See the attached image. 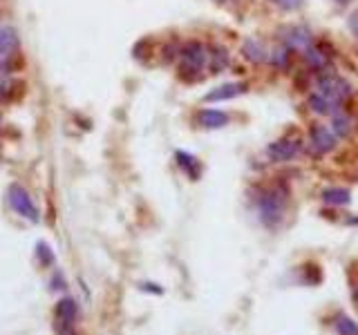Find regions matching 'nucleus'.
<instances>
[{
	"label": "nucleus",
	"mask_w": 358,
	"mask_h": 335,
	"mask_svg": "<svg viewBox=\"0 0 358 335\" xmlns=\"http://www.w3.org/2000/svg\"><path fill=\"white\" fill-rule=\"evenodd\" d=\"M179 63L182 76L186 80H200L202 69L209 67V45L200 41H188L179 47Z\"/></svg>",
	"instance_id": "obj_1"
},
{
	"label": "nucleus",
	"mask_w": 358,
	"mask_h": 335,
	"mask_svg": "<svg viewBox=\"0 0 358 335\" xmlns=\"http://www.w3.org/2000/svg\"><path fill=\"white\" fill-rule=\"evenodd\" d=\"M257 208H260V219H262L268 228L277 226L286 208V188L273 186V188L262 190L257 197Z\"/></svg>",
	"instance_id": "obj_2"
},
{
	"label": "nucleus",
	"mask_w": 358,
	"mask_h": 335,
	"mask_svg": "<svg viewBox=\"0 0 358 335\" xmlns=\"http://www.w3.org/2000/svg\"><path fill=\"white\" fill-rule=\"evenodd\" d=\"M316 89L325 96L334 98V101H338V103H343L345 98H349L354 92L352 85H349V80H345L343 76H338L334 69L316 76Z\"/></svg>",
	"instance_id": "obj_3"
},
{
	"label": "nucleus",
	"mask_w": 358,
	"mask_h": 335,
	"mask_svg": "<svg viewBox=\"0 0 358 335\" xmlns=\"http://www.w3.org/2000/svg\"><path fill=\"white\" fill-rule=\"evenodd\" d=\"M7 197H9V206H12L14 210H16L18 215H21V217H25L27 221H32V224L41 221V213H39V208H36L32 195L27 193V190H25L23 186L14 184L12 188H9Z\"/></svg>",
	"instance_id": "obj_4"
},
{
	"label": "nucleus",
	"mask_w": 358,
	"mask_h": 335,
	"mask_svg": "<svg viewBox=\"0 0 358 335\" xmlns=\"http://www.w3.org/2000/svg\"><path fill=\"white\" fill-rule=\"evenodd\" d=\"M302 152V143L300 139L295 137H284V139H277L273 143H268L266 148V157L275 161V164H284V161H291L295 159Z\"/></svg>",
	"instance_id": "obj_5"
},
{
	"label": "nucleus",
	"mask_w": 358,
	"mask_h": 335,
	"mask_svg": "<svg viewBox=\"0 0 358 335\" xmlns=\"http://www.w3.org/2000/svg\"><path fill=\"white\" fill-rule=\"evenodd\" d=\"M336 139L338 137L329 125L316 123V125H311V130H309V150L313 155H327V152L336 148Z\"/></svg>",
	"instance_id": "obj_6"
},
{
	"label": "nucleus",
	"mask_w": 358,
	"mask_h": 335,
	"mask_svg": "<svg viewBox=\"0 0 358 335\" xmlns=\"http://www.w3.org/2000/svg\"><path fill=\"white\" fill-rule=\"evenodd\" d=\"M280 41H282L284 47L291 50V52H304L313 45L311 32L302 25H291V27L280 30Z\"/></svg>",
	"instance_id": "obj_7"
},
{
	"label": "nucleus",
	"mask_w": 358,
	"mask_h": 335,
	"mask_svg": "<svg viewBox=\"0 0 358 335\" xmlns=\"http://www.w3.org/2000/svg\"><path fill=\"white\" fill-rule=\"evenodd\" d=\"M76 302L72 300V297H63V300L56 304V311H54V318H56V329L59 333L65 335L70 329H72V324H74L76 320Z\"/></svg>",
	"instance_id": "obj_8"
},
{
	"label": "nucleus",
	"mask_w": 358,
	"mask_h": 335,
	"mask_svg": "<svg viewBox=\"0 0 358 335\" xmlns=\"http://www.w3.org/2000/svg\"><path fill=\"white\" fill-rule=\"evenodd\" d=\"M249 92V83H224L220 87H213L209 94L204 96V101L209 103H220V101H229V98H235Z\"/></svg>",
	"instance_id": "obj_9"
},
{
	"label": "nucleus",
	"mask_w": 358,
	"mask_h": 335,
	"mask_svg": "<svg viewBox=\"0 0 358 335\" xmlns=\"http://www.w3.org/2000/svg\"><path fill=\"white\" fill-rule=\"evenodd\" d=\"M307 103H309L311 110L316 114H320V116H334L336 112L343 110V103H338V101H334V98L325 96L322 92H318V89L309 94Z\"/></svg>",
	"instance_id": "obj_10"
},
{
	"label": "nucleus",
	"mask_w": 358,
	"mask_h": 335,
	"mask_svg": "<svg viewBox=\"0 0 358 335\" xmlns=\"http://www.w3.org/2000/svg\"><path fill=\"white\" fill-rule=\"evenodd\" d=\"M304 56V63L316 72V74H325V72H331V61L325 52H322L318 45H311V47H307L302 52Z\"/></svg>",
	"instance_id": "obj_11"
},
{
	"label": "nucleus",
	"mask_w": 358,
	"mask_h": 335,
	"mask_svg": "<svg viewBox=\"0 0 358 335\" xmlns=\"http://www.w3.org/2000/svg\"><path fill=\"white\" fill-rule=\"evenodd\" d=\"M242 54H244L246 61L255 63V65L268 63V50L260 41H255V39H244V43H242Z\"/></svg>",
	"instance_id": "obj_12"
},
{
	"label": "nucleus",
	"mask_w": 358,
	"mask_h": 335,
	"mask_svg": "<svg viewBox=\"0 0 358 335\" xmlns=\"http://www.w3.org/2000/svg\"><path fill=\"white\" fill-rule=\"evenodd\" d=\"M231 65V54L224 45H211L209 47V69L213 74H220Z\"/></svg>",
	"instance_id": "obj_13"
},
{
	"label": "nucleus",
	"mask_w": 358,
	"mask_h": 335,
	"mask_svg": "<svg viewBox=\"0 0 358 335\" xmlns=\"http://www.w3.org/2000/svg\"><path fill=\"white\" fill-rule=\"evenodd\" d=\"M329 128L334 130V134H336L338 139H347L349 134L354 132V119L345 110H340V112H336L334 116H331V125H329Z\"/></svg>",
	"instance_id": "obj_14"
},
{
	"label": "nucleus",
	"mask_w": 358,
	"mask_h": 335,
	"mask_svg": "<svg viewBox=\"0 0 358 335\" xmlns=\"http://www.w3.org/2000/svg\"><path fill=\"white\" fill-rule=\"evenodd\" d=\"M197 119H200L202 128H206V130H220L229 123V114L222 110H211L209 107V110H202Z\"/></svg>",
	"instance_id": "obj_15"
},
{
	"label": "nucleus",
	"mask_w": 358,
	"mask_h": 335,
	"mask_svg": "<svg viewBox=\"0 0 358 335\" xmlns=\"http://www.w3.org/2000/svg\"><path fill=\"white\" fill-rule=\"evenodd\" d=\"M175 159H177V164H179V168H182L184 172L191 179H197L200 177V172H202V164L200 161H197L193 155H188V152H182L179 150L177 155H175Z\"/></svg>",
	"instance_id": "obj_16"
},
{
	"label": "nucleus",
	"mask_w": 358,
	"mask_h": 335,
	"mask_svg": "<svg viewBox=\"0 0 358 335\" xmlns=\"http://www.w3.org/2000/svg\"><path fill=\"white\" fill-rule=\"evenodd\" d=\"M322 202L329 206H347L352 202V195H349V190L345 188H327L325 193H322Z\"/></svg>",
	"instance_id": "obj_17"
},
{
	"label": "nucleus",
	"mask_w": 358,
	"mask_h": 335,
	"mask_svg": "<svg viewBox=\"0 0 358 335\" xmlns=\"http://www.w3.org/2000/svg\"><path fill=\"white\" fill-rule=\"evenodd\" d=\"M268 63H271L273 67L277 69H286L291 63V50H286L284 45H280V47H275L268 52Z\"/></svg>",
	"instance_id": "obj_18"
},
{
	"label": "nucleus",
	"mask_w": 358,
	"mask_h": 335,
	"mask_svg": "<svg viewBox=\"0 0 358 335\" xmlns=\"http://www.w3.org/2000/svg\"><path fill=\"white\" fill-rule=\"evenodd\" d=\"M18 47V39L12 30H0V54L12 56V52Z\"/></svg>",
	"instance_id": "obj_19"
},
{
	"label": "nucleus",
	"mask_w": 358,
	"mask_h": 335,
	"mask_svg": "<svg viewBox=\"0 0 358 335\" xmlns=\"http://www.w3.org/2000/svg\"><path fill=\"white\" fill-rule=\"evenodd\" d=\"M336 331L340 335H358V324L354 320L345 318V315H340V318L336 320Z\"/></svg>",
	"instance_id": "obj_20"
},
{
	"label": "nucleus",
	"mask_w": 358,
	"mask_h": 335,
	"mask_svg": "<svg viewBox=\"0 0 358 335\" xmlns=\"http://www.w3.org/2000/svg\"><path fill=\"white\" fill-rule=\"evenodd\" d=\"M275 7L284 9V12H298V9L304 5V0H271Z\"/></svg>",
	"instance_id": "obj_21"
},
{
	"label": "nucleus",
	"mask_w": 358,
	"mask_h": 335,
	"mask_svg": "<svg viewBox=\"0 0 358 335\" xmlns=\"http://www.w3.org/2000/svg\"><path fill=\"white\" fill-rule=\"evenodd\" d=\"M39 255H41V261H43V264H52V261H54V255L50 252L48 244H39Z\"/></svg>",
	"instance_id": "obj_22"
},
{
	"label": "nucleus",
	"mask_w": 358,
	"mask_h": 335,
	"mask_svg": "<svg viewBox=\"0 0 358 335\" xmlns=\"http://www.w3.org/2000/svg\"><path fill=\"white\" fill-rule=\"evenodd\" d=\"M349 30H352L354 39L358 41V14H352V16H349Z\"/></svg>",
	"instance_id": "obj_23"
},
{
	"label": "nucleus",
	"mask_w": 358,
	"mask_h": 335,
	"mask_svg": "<svg viewBox=\"0 0 358 335\" xmlns=\"http://www.w3.org/2000/svg\"><path fill=\"white\" fill-rule=\"evenodd\" d=\"M157 284H141L143 291H155V293H161V288H155Z\"/></svg>",
	"instance_id": "obj_24"
},
{
	"label": "nucleus",
	"mask_w": 358,
	"mask_h": 335,
	"mask_svg": "<svg viewBox=\"0 0 358 335\" xmlns=\"http://www.w3.org/2000/svg\"><path fill=\"white\" fill-rule=\"evenodd\" d=\"M215 3H220V5H229V3H235V0H215Z\"/></svg>",
	"instance_id": "obj_25"
},
{
	"label": "nucleus",
	"mask_w": 358,
	"mask_h": 335,
	"mask_svg": "<svg viewBox=\"0 0 358 335\" xmlns=\"http://www.w3.org/2000/svg\"><path fill=\"white\" fill-rule=\"evenodd\" d=\"M336 3H338V5H345V3H349V0H336Z\"/></svg>",
	"instance_id": "obj_26"
}]
</instances>
